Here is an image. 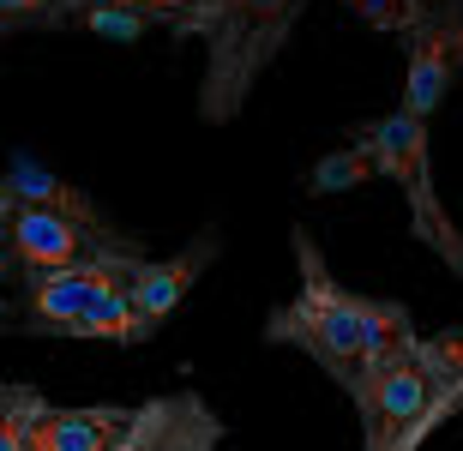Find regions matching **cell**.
<instances>
[{
  "label": "cell",
  "mask_w": 463,
  "mask_h": 451,
  "mask_svg": "<svg viewBox=\"0 0 463 451\" xmlns=\"http://www.w3.org/2000/svg\"><path fill=\"white\" fill-rule=\"evenodd\" d=\"M349 13L373 31H392V36H415L421 31V0H344Z\"/></svg>",
  "instance_id": "2e32d148"
},
{
  "label": "cell",
  "mask_w": 463,
  "mask_h": 451,
  "mask_svg": "<svg viewBox=\"0 0 463 451\" xmlns=\"http://www.w3.org/2000/svg\"><path fill=\"white\" fill-rule=\"evenodd\" d=\"M415 355L428 367L433 391L458 416V398H463V331H433V337H415Z\"/></svg>",
  "instance_id": "4fadbf2b"
},
{
  "label": "cell",
  "mask_w": 463,
  "mask_h": 451,
  "mask_svg": "<svg viewBox=\"0 0 463 451\" xmlns=\"http://www.w3.org/2000/svg\"><path fill=\"white\" fill-rule=\"evenodd\" d=\"M211 259H217V235H199L187 253H175V259H145L133 271L127 301H133V319H138V331H145V337H156V331H163V319L181 307V296L199 283V271H205Z\"/></svg>",
  "instance_id": "9c48e42d"
},
{
  "label": "cell",
  "mask_w": 463,
  "mask_h": 451,
  "mask_svg": "<svg viewBox=\"0 0 463 451\" xmlns=\"http://www.w3.org/2000/svg\"><path fill=\"white\" fill-rule=\"evenodd\" d=\"M79 13H85L90 31H109V36H138V31H145V18L120 13V6H109V0H85Z\"/></svg>",
  "instance_id": "d6986e66"
},
{
  "label": "cell",
  "mask_w": 463,
  "mask_h": 451,
  "mask_svg": "<svg viewBox=\"0 0 463 451\" xmlns=\"http://www.w3.org/2000/svg\"><path fill=\"white\" fill-rule=\"evenodd\" d=\"M349 403H355V416H361V451H385L397 439L421 434V428L451 421V409L439 403V391H433V380H428V367H421L415 349L373 362L349 385Z\"/></svg>",
  "instance_id": "5b68a950"
},
{
  "label": "cell",
  "mask_w": 463,
  "mask_h": 451,
  "mask_svg": "<svg viewBox=\"0 0 463 451\" xmlns=\"http://www.w3.org/2000/svg\"><path fill=\"white\" fill-rule=\"evenodd\" d=\"M295 259H301V296H295L289 307H271V319H265V337H271V343H289V349H301V355H313L344 391L373 362L415 349L421 331H415L410 307H403V301H379V296L344 289V283L326 271V259H319V247H313L307 229H295Z\"/></svg>",
  "instance_id": "6da1fadb"
},
{
  "label": "cell",
  "mask_w": 463,
  "mask_h": 451,
  "mask_svg": "<svg viewBox=\"0 0 463 451\" xmlns=\"http://www.w3.org/2000/svg\"><path fill=\"white\" fill-rule=\"evenodd\" d=\"M133 283V277H127ZM127 283H115L109 296H97L85 307V319L67 331V337H97V343H145V331L133 319V301H127Z\"/></svg>",
  "instance_id": "7c38bea8"
},
{
  "label": "cell",
  "mask_w": 463,
  "mask_h": 451,
  "mask_svg": "<svg viewBox=\"0 0 463 451\" xmlns=\"http://www.w3.org/2000/svg\"><path fill=\"white\" fill-rule=\"evenodd\" d=\"M85 0H0V24H49V18H72Z\"/></svg>",
  "instance_id": "ac0fdd59"
},
{
  "label": "cell",
  "mask_w": 463,
  "mask_h": 451,
  "mask_svg": "<svg viewBox=\"0 0 463 451\" xmlns=\"http://www.w3.org/2000/svg\"><path fill=\"white\" fill-rule=\"evenodd\" d=\"M90 259H145V247L120 229H85L72 217L36 211L0 187V277H49Z\"/></svg>",
  "instance_id": "3957f363"
},
{
  "label": "cell",
  "mask_w": 463,
  "mask_h": 451,
  "mask_svg": "<svg viewBox=\"0 0 463 451\" xmlns=\"http://www.w3.org/2000/svg\"><path fill=\"white\" fill-rule=\"evenodd\" d=\"M463 54L451 49L439 31H415L410 42V85H403V115L428 127V115L451 97V79H458Z\"/></svg>",
  "instance_id": "30bf717a"
},
{
  "label": "cell",
  "mask_w": 463,
  "mask_h": 451,
  "mask_svg": "<svg viewBox=\"0 0 463 451\" xmlns=\"http://www.w3.org/2000/svg\"><path fill=\"white\" fill-rule=\"evenodd\" d=\"M307 0H211V67H205V115L229 121L241 103L253 97L259 72L277 61V49L289 42V24L301 18Z\"/></svg>",
  "instance_id": "7a4b0ae2"
},
{
  "label": "cell",
  "mask_w": 463,
  "mask_h": 451,
  "mask_svg": "<svg viewBox=\"0 0 463 451\" xmlns=\"http://www.w3.org/2000/svg\"><path fill=\"white\" fill-rule=\"evenodd\" d=\"M373 156H367V145H349V151H331V156H319L313 163V174H307V193H344V187H361V181H373Z\"/></svg>",
  "instance_id": "5bb4252c"
},
{
  "label": "cell",
  "mask_w": 463,
  "mask_h": 451,
  "mask_svg": "<svg viewBox=\"0 0 463 451\" xmlns=\"http://www.w3.org/2000/svg\"><path fill=\"white\" fill-rule=\"evenodd\" d=\"M138 428V409L127 403H90V409H36L18 451H120Z\"/></svg>",
  "instance_id": "52a82bcc"
},
{
  "label": "cell",
  "mask_w": 463,
  "mask_h": 451,
  "mask_svg": "<svg viewBox=\"0 0 463 451\" xmlns=\"http://www.w3.org/2000/svg\"><path fill=\"white\" fill-rule=\"evenodd\" d=\"M0 187L13 193V199H24V205H36V211L72 217V223H85V229H109L85 193L67 187V181H54V174H43V169H13V174H0Z\"/></svg>",
  "instance_id": "8fae6325"
},
{
  "label": "cell",
  "mask_w": 463,
  "mask_h": 451,
  "mask_svg": "<svg viewBox=\"0 0 463 451\" xmlns=\"http://www.w3.org/2000/svg\"><path fill=\"white\" fill-rule=\"evenodd\" d=\"M145 259H90V265H72V271H49V277H31L18 313H6L0 325L6 331H31V337H67L85 307L97 296H109L115 283H127Z\"/></svg>",
  "instance_id": "8992f818"
},
{
  "label": "cell",
  "mask_w": 463,
  "mask_h": 451,
  "mask_svg": "<svg viewBox=\"0 0 463 451\" xmlns=\"http://www.w3.org/2000/svg\"><path fill=\"white\" fill-rule=\"evenodd\" d=\"M223 446V421L211 416L199 391H163V398L138 403V428L120 451H217Z\"/></svg>",
  "instance_id": "ba28073f"
},
{
  "label": "cell",
  "mask_w": 463,
  "mask_h": 451,
  "mask_svg": "<svg viewBox=\"0 0 463 451\" xmlns=\"http://www.w3.org/2000/svg\"><path fill=\"white\" fill-rule=\"evenodd\" d=\"M355 139L367 145L373 169H379V174H392L397 187H403V199H410V229H415V241L433 247V253H439V259H446L451 271L463 277V229L446 217L439 193H433V151H428V127L410 121L403 108H392L385 121L355 127Z\"/></svg>",
  "instance_id": "277c9868"
},
{
  "label": "cell",
  "mask_w": 463,
  "mask_h": 451,
  "mask_svg": "<svg viewBox=\"0 0 463 451\" xmlns=\"http://www.w3.org/2000/svg\"><path fill=\"white\" fill-rule=\"evenodd\" d=\"M433 428H421V434H410V439H397V446H385V451H421V439H428Z\"/></svg>",
  "instance_id": "ffe728a7"
},
{
  "label": "cell",
  "mask_w": 463,
  "mask_h": 451,
  "mask_svg": "<svg viewBox=\"0 0 463 451\" xmlns=\"http://www.w3.org/2000/svg\"><path fill=\"white\" fill-rule=\"evenodd\" d=\"M36 409H43V398H36L31 385H0V451H18V439H24Z\"/></svg>",
  "instance_id": "e0dca14e"
},
{
  "label": "cell",
  "mask_w": 463,
  "mask_h": 451,
  "mask_svg": "<svg viewBox=\"0 0 463 451\" xmlns=\"http://www.w3.org/2000/svg\"><path fill=\"white\" fill-rule=\"evenodd\" d=\"M109 6H120V13H133V18H145V24H175V36H205V24H211V0H109Z\"/></svg>",
  "instance_id": "9a60e30c"
}]
</instances>
